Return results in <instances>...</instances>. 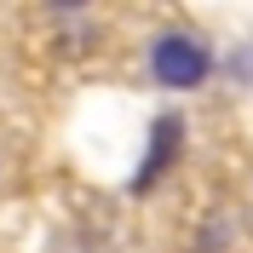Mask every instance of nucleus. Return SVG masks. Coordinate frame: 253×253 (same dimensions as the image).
Listing matches in <instances>:
<instances>
[{
    "label": "nucleus",
    "instance_id": "obj_1",
    "mask_svg": "<svg viewBox=\"0 0 253 253\" xmlns=\"http://www.w3.org/2000/svg\"><path fill=\"white\" fill-rule=\"evenodd\" d=\"M150 75L167 86V92H196L207 75H213V46L207 35H190V29H167L150 41Z\"/></svg>",
    "mask_w": 253,
    "mask_h": 253
},
{
    "label": "nucleus",
    "instance_id": "obj_2",
    "mask_svg": "<svg viewBox=\"0 0 253 253\" xmlns=\"http://www.w3.org/2000/svg\"><path fill=\"white\" fill-rule=\"evenodd\" d=\"M178 144H184V115H156V126H150V150H144V161H138V173H132V190H150L156 184L161 173H167V167H173L178 161Z\"/></svg>",
    "mask_w": 253,
    "mask_h": 253
}]
</instances>
